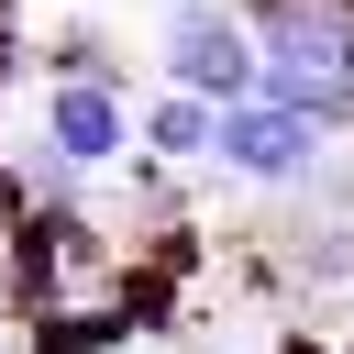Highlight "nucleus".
<instances>
[{
  "instance_id": "nucleus-1",
  "label": "nucleus",
  "mask_w": 354,
  "mask_h": 354,
  "mask_svg": "<svg viewBox=\"0 0 354 354\" xmlns=\"http://www.w3.org/2000/svg\"><path fill=\"white\" fill-rule=\"evenodd\" d=\"M155 66H166V88H199V100L232 111V100L266 88V33L243 22V0H166Z\"/></svg>"
},
{
  "instance_id": "nucleus-2",
  "label": "nucleus",
  "mask_w": 354,
  "mask_h": 354,
  "mask_svg": "<svg viewBox=\"0 0 354 354\" xmlns=\"http://www.w3.org/2000/svg\"><path fill=\"white\" fill-rule=\"evenodd\" d=\"M332 155V122L321 111H299V100H232L221 111V177H243V188H310V166Z\"/></svg>"
},
{
  "instance_id": "nucleus-3",
  "label": "nucleus",
  "mask_w": 354,
  "mask_h": 354,
  "mask_svg": "<svg viewBox=\"0 0 354 354\" xmlns=\"http://www.w3.org/2000/svg\"><path fill=\"white\" fill-rule=\"evenodd\" d=\"M44 133L88 166V177H111V166H133V144H144V122H133V100H122V77H44Z\"/></svg>"
},
{
  "instance_id": "nucleus-4",
  "label": "nucleus",
  "mask_w": 354,
  "mask_h": 354,
  "mask_svg": "<svg viewBox=\"0 0 354 354\" xmlns=\"http://www.w3.org/2000/svg\"><path fill=\"white\" fill-rule=\"evenodd\" d=\"M144 155H155V166H210V155H221V100L166 88V100L144 111Z\"/></svg>"
},
{
  "instance_id": "nucleus-5",
  "label": "nucleus",
  "mask_w": 354,
  "mask_h": 354,
  "mask_svg": "<svg viewBox=\"0 0 354 354\" xmlns=\"http://www.w3.org/2000/svg\"><path fill=\"white\" fill-rule=\"evenodd\" d=\"M0 354H11V343H0Z\"/></svg>"
}]
</instances>
